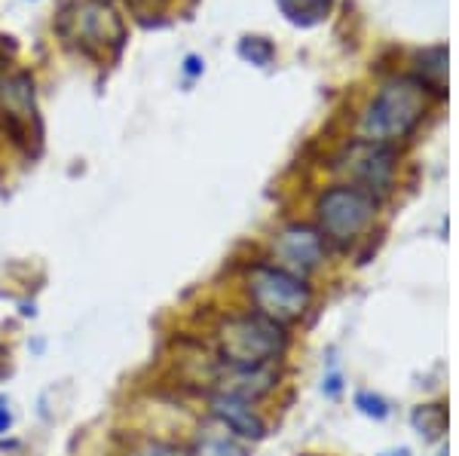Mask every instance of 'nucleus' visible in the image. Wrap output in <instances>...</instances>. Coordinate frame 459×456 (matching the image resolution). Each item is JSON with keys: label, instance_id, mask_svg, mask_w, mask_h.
Masks as SVG:
<instances>
[{"label": "nucleus", "instance_id": "1", "mask_svg": "<svg viewBox=\"0 0 459 456\" xmlns=\"http://www.w3.org/2000/svg\"><path fill=\"white\" fill-rule=\"evenodd\" d=\"M214 340H218L221 362L230 367H266L288 347L285 328L261 313L227 315L214 331Z\"/></svg>", "mask_w": 459, "mask_h": 456}, {"label": "nucleus", "instance_id": "2", "mask_svg": "<svg viewBox=\"0 0 459 456\" xmlns=\"http://www.w3.org/2000/svg\"><path fill=\"white\" fill-rule=\"evenodd\" d=\"M426 114V83L413 77L389 80L361 116V135L365 142L389 144L417 129Z\"/></svg>", "mask_w": 459, "mask_h": 456}, {"label": "nucleus", "instance_id": "3", "mask_svg": "<svg viewBox=\"0 0 459 456\" xmlns=\"http://www.w3.org/2000/svg\"><path fill=\"white\" fill-rule=\"evenodd\" d=\"M248 300L255 306V313L273 319L276 325H291L313 304V288L307 285V279L291 273V270L279 267V263H257L251 267L246 279Z\"/></svg>", "mask_w": 459, "mask_h": 456}, {"label": "nucleus", "instance_id": "4", "mask_svg": "<svg viewBox=\"0 0 459 456\" xmlns=\"http://www.w3.org/2000/svg\"><path fill=\"white\" fill-rule=\"evenodd\" d=\"M318 215V233L325 239L337 242V245H350L359 239L377 218V200L374 194L352 184H337V187L325 190L316 202Z\"/></svg>", "mask_w": 459, "mask_h": 456}, {"label": "nucleus", "instance_id": "5", "mask_svg": "<svg viewBox=\"0 0 459 456\" xmlns=\"http://www.w3.org/2000/svg\"><path fill=\"white\" fill-rule=\"evenodd\" d=\"M58 34L86 53L117 49L126 37L123 19L105 0H71L58 16Z\"/></svg>", "mask_w": 459, "mask_h": 456}, {"label": "nucleus", "instance_id": "6", "mask_svg": "<svg viewBox=\"0 0 459 456\" xmlns=\"http://www.w3.org/2000/svg\"><path fill=\"white\" fill-rule=\"evenodd\" d=\"M337 172L350 178L352 187H361L368 194L374 190H386L395 172V151L377 142H355L337 157Z\"/></svg>", "mask_w": 459, "mask_h": 456}, {"label": "nucleus", "instance_id": "7", "mask_svg": "<svg viewBox=\"0 0 459 456\" xmlns=\"http://www.w3.org/2000/svg\"><path fill=\"white\" fill-rule=\"evenodd\" d=\"M273 252L279 257V267L291 270V273H309L325 261V237L309 224H291L273 242Z\"/></svg>", "mask_w": 459, "mask_h": 456}, {"label": "nucleus", "instance_id": "8", "mask_svg": "<svg viewBox=\"0 0 459 456\" xmlns=\"http://www.w3.org/2000/svg\"><path fill=\"white\" fill-rule=\"evenodd\" d=\"M212 417L218 420L230 435L242 441H261L266 435V420L255 410V404L246 399L214 392L212 395Z\"/></svg>", "mask_w": 459, "mask_h": 456}, {"label": "nucleus", "instance_id": "9", "mask_svg": "<svg viewBox=\"0 0 459 456\" xmlns=\"http://www.w3.org/2000/svg\"><path fill=\"white\" fill-rule=\"evenodd\" d=\"M34 86L31 80H28V73H16V77H10L4 83V105L10 108L13 116H34Z\"/></svg>", "mask_w": 459, "mask_h": 456}, {"label": "nucleus", "instance_id": "10", "mask_svg": "<svg viewBox=\"0 0 459 456\" xmlns=\"http://www.w3.org/2000/svg\"><path fill=\"white\" fill-rule=\"evenodd\" d=\"M279 6H282V13L291 22H298V25H313L328 13L331 0H279Z\"/></svg>", "mask_w": 459, "mask_h": 456}, {"label": "nucleus", "instance_id": "11", "mask_svg": "<svg viewBox=\"0 0 459 456\" xmlns=\"http://www.w3.org/2000/svg\"><path fill=\"white\" fill-rule=\"evenodd\" d=\"M190 456H246V447L236 444L230 435H205L196 441Z\"/></svg>", "mask_w": 459, "mask_h": 456}, {"label": "nucleus", "instance_id": "12", "mask_svg": "<svg viewBox=\"0 0 459 456\" xmlns=\"http://www.w3.org/2000/svg\"><path fill=\"white\" fill-rule=\"evenodd\" d=\"M413 429L426 438H438L444 432V408L438 404H423V408L413 410Z\"/></svg>", "mask_w": 459, "mask_h": 456}, {"label": "nucleus", "instance_id": "13", "mask_svg": "<svg viewBox=\"0 0 459 456\" xmlns=\"http://www.w3.org/2000/svg\"><path fill=\"white\" fill-rule=\"evenodd\" d=\"M126 456H190L187 451H181L172 441H160V438H147L138 447H132Z\"/></svg>", "mask_w": 459, "mask_h": 456}, {"label": "nucleus", "instance_id": "14", "mask_svg": "<svg viewBox=\"0 0 459 456\" xmlns=\"http://www.w3.org/2000/svg\"><path fill=\"white\" fill-rule=\"evenodd\" d=\"M239 53L246 56L251 65H270L273 47L264 40V37H246V40L239 43Z\"/></svg>", "mask_w": 459, "mask_h": 456}, {"label": "nucleus", "instance_id": "15", "mask_svg": "<svg viewBox=\"0 0 459 456\" xmlns=\"http://www.w3.org/2000/svg\"><path fill=\"white\" fill-rule=\"evenodd\" d=\"M355 408L361 410L365 417H374V420H386L389 417V404L374 392H359L355 395Z\"/></svg>", "mask_w": 459, "mask_h": 456}, {"label": "nucleus", "instance_id": "16", "mask_svg": "<svg viewBox=\"0 0 459 456\" xmlns=\"http://www.w3.org/2000/svg\"><path fill=\"white\" fill-rule=\"evenodd\" d=\"M10 426H13V414H10V408H6V401H0V435L10 432Z\"/></svg>", "mask_w": 459, "mask_h": 456}, {"label": "nucleus", "instance_id": "17", "mask_svg": "<svg viewBox=\"0 0 459 456\" xmlns=\"http://www.w3.org/2000/svg\"><path fill=\"white\" fill-rule=\"evenodd\" d=\"M325 392H328V395H340V377H337V374L325 380Z\"/></svg>", "mask_w": 459, "mask_h": 456}, {"label": "nucleus", "instance_id": "18", "mask_svg": "<svg viewBox=\"0 0 459 456\" xmlns=\"http://www.w3.org/2000/svg\"><path fill=\"white\" fill-rule=\"evenodd\" d=\"M187 73H199V58H194V56L187 58Z\"/></svg>", "mask_w": 459, "mask_h": 456}]
</instances>
